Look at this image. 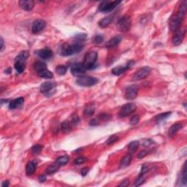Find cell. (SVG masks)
<instances>
[{"label":"cell","instance_id":"1","mask_svg":"<svg viewBox=\"0 0 187 187\" xmlns=\"http://www.w3.org/2000/svg\"><path fill=\"white\" fill-rule=\"evenodd\" d=\"M84 41L76 40L72 44H65L61 48L60 54L64 56H68L74 55L76 54H78L84 49V45L83 43Z\"/></svg>","mask_w":187,"mask_h":187},{"label":"cell","instance_id":"2","mask_svg":"<svg viewBox=\"0 0 187 187\" xmlns=\"http://www.w3.org/2000/svg\"><path fill=\"white\" fill-rule=\"evenodd\" d=\"M186 4L187 3L186 1H182L178 13H177L175 16L172 17V18H171L170 22V28L171 31L175 32L176 30H178V29L180 28V23L183 21V18H184L185 13H186Z\"/></svg>","mask_w":187,"mask_h":187},{"label":"cell","instance_id":"3","mask_svg":"<svg viewBox=\"0 0 187 187\" xmlns=\"http://www.w3.org/2000/svg\"><path fill=\"white\" fill-rule=\"evenodd\" d=\"M29 56V53L24 51L21 52L15 59V70L18 73H22L26 69V61Z\"/></svg>","mask_w":187,"mask_h":187},{"label":"cell","instance_id":"4","mask_svg":"<svg viewBox=\"0 0 187 187\" xmlns=\"http://www.w3.org/2000/svg\"><path fill=\"white\" fill-rule=\"evenodd\" d=\"M97 51H90L88 54H86L84 56V62L83 65L88 70H93L96 67V62L97 60Z\"/></svg>","mask_w":187,"mask_h":187},{"label":"cell","instance_id":"5","mask_svg":"<svg viewBox=\"0 0 187 187\" xmlns=\"http://www.w3.org/2000/svg\"><path fill=\"white\" fill-rule=\"evenodd\" d=\"M98 83V79L91 76H80L77 79L76 84L81 86H92L96 85Z\"/></svg>","mask_w":187,"mask_h":187},{"label":"cell","instance_id":"6","mask_svg":"<svg viewBox=\"0 0 187 187\" xmlns=\"http://www.w3.org/2000/svg\"><path fill=\"white\" fill-rule=\"evenodd\" d=\"M121 2V1H104L100 4L99 10L102 12H110L116 8Z\"/></svg>","mask_w":187,"mask_h":187},{"label":"cell","instance_id":"7","mask_svg":"<svg viewBox=\"0 0 187 187\" xmlns=\"http://www.w3.org/2000/svg\"><path fill=\"white\" fill-rule=\"evenodd\" d=\"M132 21L129 15H124L119 19L117 23V28L120 32H127L129 30Z\"/></svg>","mask_w":187,"mask_h":187},{"label":"cell","instance_id":"8","mask_svg":"<svg viewBox=\"0 0 187 187\" xmlns=\"http://www.w3.org/2000/svg\"><path fill=\"white\" fill-rule=\"evenodd\" d=\"M151 71V68L148 67H143L139 69L136 73L134 74L133 77H132V80L137 81L145 79V78H146L147 77L149 76Z\"/></svg>","mask_w":187,"mask_h":187},{"label":"cell","instance_id":"9","mask_svg":"<svg viewBox=\"0 0 187 187\" xmlns=\"http://www.w3.org/2000/svg\"><path fill=\"white\" fill-rule=\"evenodd\" d=\"M136 109V105L134 103H128L124 105L119 111V116L121 118L126 117L133 113Z\"/></svg>","mask_w":187,"mask_h":187},{"label":"cell","instance_id":"10","mask_svg":"<svg viewBox=\"0 0 187 187\" xmlns=\"http://www.w3.org/2000/svg\"><path fill=\"white\" fill-rule=\"evenodd\" d=\"M185 33H186V30L184 28H179L178 30H176L172 40V45L175 46L179 45L184 38Z\"/></svg>","mask_w":187,"mask_h":187},{"label":"cell","instance_id":"11","mask_svg":"<svg viewBox=\"0 0 187 187\" xmlns=\"http://www.w3.org/2000/svg\"><path fill=\"white\" fill-rule=\"evenodd\" d=\"M138 86L137 85H131L126 89L125 98L128 100H135L137 96Z\"/></svg>","mask_w":187,"mask_h":187},{"label":"cell","instance_id":"12","mask_svg":"<svg viewBox=\"0 0 187 187\" xmlns=\"http://www.w3.org/2000/svg\"><path fill=\"white\" fill-rule=\"evenodd\" d=\"M70 70H71V73L73 76H81V75L86 73L87 69L84 67L83 63H76L72 65Z\"/></svg>","mask_w":187,"mask_h":187},{"label":"cell","instance_id":"13","mask_svg":"<svg viewBox=\"0 0 187 187\" xmlns=\"http://www.w3.org/2000/svg\"><path fill=\"white\" fill-rule=\"evenodd\" d=\"M134 64H135V62H134V61H129L125 66H118L113 68V70H112V73H113L114 76H119L120 75L125 73V72L129 70V69H130L131 67H132Z\"/></svg>","mask_w":187,"mask_h":187},{"label":"cell","instance_id":"14","mask_svg":"<svg viewBox=\"0 0 187 187\" xmlns=\"http://www.w3.org/2000/svg\"><path fill=\"white\" fill-rule=\"evenodd\" d=\"M45 26L46 23L45 21L38 19L33 23L32 26V32L33 34H38V33L43 31V29L45 28Z\"/></svg>","mask_w":187,"mask_h":187},{"label":"cell","instance_id":"15","mask_svg":"<svg viewBox=\"0 0 187 187\" xmlns=\"http://www.w3.org/2000/svg\"><path fill=\"white\" fill-rule=\"evenodd\" d=\"M56 84L54 82H45L40 86V92L47 94L51 93L53 90H55Z\"/></svg>","mask_w":187,"mask_h":187},{"label":"cell","instance_id":"16","mask_svg":"<svg viewBox=\"0 0 187 187\" xmlns=\"http://www.w3.org/2000/svg\"><path fill=\"white\" fill-rule=\"evenodd\" d=\"M36 54L44 60L50 59L53 56V53L49 48H43L41 50H38L36 51Z\"/></svg>","mask_w":187,"mask_h":187},{"label":"cell","instance_id":"17","mask_svg":"<svg viewBox=\"0 0 187 187\" xmlns=\"http://www.w3.org/2000/svg\"><path fill=\"white\" fill-rule=\"evenodd\" d=\"M19 6L26 11H31L34 8V1L32 0H21L19 1Z\"/></svg>","mask_w":187,"mask_h":187},{"label":"cell","instance_id":"18","mask_svg":"<svg viewBox=\"0 0 187 187\" xmlns=\"http://www.w3.org/2000/svg\"><path fill=\"white\" fill-rule=\"evenodd\" d=\"M23 103H24V99L23 97H19L10 102L9 108L11 110L17 109V108H21L23 105Z\"/></svg>","mask_w":187,"mask_h":187},{"label":"cell","instance_id":"19","mask_svg":"<svg viewBox=\"0 0 187 187\" xmlns=\"http://www.w3.org/2000/svg\"><path fill=\"white\" fill-rule=\"evenodd\" d=\"M37 167V162L36 160L31 161V162H28L26 167V172L27 175H31L36 170Z\"/></svg>","mask_w":187,"mask_h":187},{"label":"cell","instance_id":"20","mask_svg":"<svg viewBox=\"0 0 187 187\" xmlns=\"http://www.w3.org/2000/svg\"><path fill=\"white\" fill-rule=\"evenodd\" d=\"M122 40V37L120 36V35H117V36L113 37L112 39L110 40L108 43L105 44V47L108 48H113L115 46L118 45L119 44L120 42Z\"/></svg>","mask_w":187,"mask_h":187},{"label":"cell","instance_id":"21","mask_svg":"<svg viewBox=\"0 0 187 187\" xmlns=\"http://www.w3.org/2000/svg\"><path fill=\"white\" fill-rule=\"evenodd\" d=\"M132 156L131 153H128V154L124 156V157L121 159V162H120V167L121 168H124V167H127L130 164L131 162H132Z\"/></svg>","mask_w":187,"mask_h":187},{"label":"cell","instance_id":"22","mask_svg":"<svg viewBox=\"0 0 187 187\" xmlns=\"http://www.w3.org/2000/svg\"><path fill=\"white\" fill-rule=\"evenodd\" d=\"M183 127V124H180V123H177V124H174L173 125H172L169 129L168 132V135L170 137H173L177 132L180 130L181 128Z\"/></svg>","mask_w":187,"mask_h":187},{"label":"cell","instance_id":"23","mask_svg":"<svg viewBox=\"0 0 187 187\" xmlns=\"http://www.w3.org/2000/svg\"><path fill=\"white\" fill-rule=\"evenodd\" d=\"M113 16H107L102 18L100 22H99V26L102 28H105V27L108 26L113 21Z\"/></svg>","mask_w":187,"mask_h":187},{"label":"cell","instance_id":"24","mask_svg":"<svg viewBox=\"0 0 187 187\" xmlns=\"http://www.w3.org/2000/svg\"><path fill=\"white\" fill-rule=\"evenodd\" d=\"M139 145H140V143L139 141H132L129 143L128 145V151H129V153H134L136 152L137 150L138 149Z\"/></svg>","mask_w":187,"mask_h":187},{"label":"cell","instance_id":"25","mask_svg":"<svg viewBox=\"0 0 187 187\" xmlns=\"http://www.w3.org/2000/svg\"><path fill=\"white\" fill-rule=\"evenodd\" d=\"M34 69L35 71L38 73H40V72L47 69V65H46L44 62L37 61V62H36L34 64Z\"/></svg>","mask_w":187,"mask_h":187},{"label":"cell","instance_id":"26","mask_svg":"<svg viewBox=\"0 0 187 187\" xmlns=\"http://www.w3.org/2000/svg\"><path fill=\"white\" fill-rule=\"evenodd\" d=\"M37 74H38V76L40 77V78H45V79H51V78H53V77H54V74H53V73H51V71H49L48 69H45V70L40 72V73H38Z\"/></svg>","mask_w":187,"mask_h":187},{"label":"cell","instance_id":"27","mask_svg":"<svg viewBox=\"0 0 187 187\" xmlns=\"http://www.w3.org/2000/svg\"><path fill=\"white\" fill-rule=\"evenodd\" d=\"M59 166L55 162L54 164H51L50 166H48V167L46 168L45 172L47 175H52V174L55 173V172L59 170Z\"/></svg>","mask_w":187,"mask_h":187},{"label":"cell","instance_id":"28","mask_svg":"<svg viewBox=\"0 0 187 187\" xmlns=\"http://www.w3.org/2000/svg\"><path fill=\"white\" fill-rule=\"evenodd\" d=\"M68 162H69V156L65 155V156H59V158H57V159L56 160L55 162L56 163L59 167H61V166L66 165V164L68 163Z\"/></svg>","mask_w":187,"mask_h":187},{"label":"cell","instance_id":"29","mask_svg":"<svg viewBox=\"0 0 187 187\" xmlns=\"http://www.w3.org/2000/svg\"><path fill=\"white\" fill-rule=\"evenodd\" d=\"M171 115V112H167V113H161V114H159L158 116H155L154 118V121L156 123H159L160 121H163V120L167 119Z\"/></svg>","mask_w":187,"mask_h":187},{"label":"cell","instance_id":"30","mask_svg":"<svg viewBox=\"0 0 187 187\" xmlns=\"http://www.w3.org/2000/svg\"><path fill=\"white\" fill-rule=\"evenodd\" d=\"M94 111H95V108H94V105H88L85 108V110H84V116H86V117L92 116L94 113Z\"/></svg>","mask_w":187,"mask_h":187},{"label":"cell","instance_id":"31","mask_svg":"<svg viewBox=\"0 0 187 187\" xmlns=\"http://www.w3.org/2000/svg\"><path fill=\"white\" fill-rule=\"evenodd\" d=\"M61 129H62L63 133H67V132H70V130H71V125H70V123L67 121H64V122H62V124H61Z\"/></svg>","mask_w":187,"mask_h":187},{"label":"cell","instance_id":"32","mask_svg":"<svg viewBox=\"0 0 187 187\" xmlns=\"http://www.w3.org/2000/svg\"><path fill=\"white\" fill-rule=\"evenodd\" d=\"M67 71V67L66 66H64V65H59V66L56 67V72L59 76H64V75H65Z\"/></svg>","mask_w":187,"mask_h":187},{"label":"cell","instance_id":"33","mask_svg":"<svg viewBox=\"0 0 187 187\" xmlns=\"http://www.w3.org/2000/svg\"><path fill=\"white\" fill-rule=\"evenodd\" d=\"M43 148V145H39V144L34 145H33L32 148V153L34 155H37V154H39L41 151H42Z\"/></svg>","mask_w":187,"mask_h":187},{"label":"cell","instance_id":"34","mask_svg":"<svg viewBox=\"0 0 187 187\" xmlns=\"http://www.w3.org/2000/svg\"><path fill=\"white\" fill-rule=\"evenodd\" d=\"M145 175H141V174H140L139 176L137 178L136 180L135 181L134 186H140V185H142L145 182Z\"/></svg>","mask_w":187,"mask_h":187},{"label":"cell","instance_id":"35","mask_svg":"<svg viewBox=\"0 0 187 187\" xmlns=\"http://www.w3.org/2000/svg\"><path fill=\"white\" fill-rule=\"evenodd\" d=\"M119 139V137L116 135H112L111 137H110L108 139L106 142V144L107 145H112L114 143H116V141H118Z\"/></svg>","mask_w":187,"mask_h":187},{"label":"cell","instance_id":"36","mask_svg":"<svg viewBox=\"0 0 187 187\" xmlns=\"http://www.w3.org/2000/svg\"><path fill=\"white\" fill-rule=\"evenodd\" d=\"M181 181L184 186L186 185V164L183 166V171L181 172Z\"/></svg>","mask_w":187,"mask_h":187},{"label":"cell","instance_id":"37","mask_svg":"<svg viewBox=\"0 0 187 187\" xmlns=\"http://www.w3.org/2000/svg\"><path fill=\"white\" fill-rule=\"evenodd\" d=\"M71 123L73 125H77L79 123V116L77 113H73L71 116Z\"/></svg>","mask_w":187,"mask_h":187},{"label":"cell","instance_id":"38","mask_svg":"<svg viewBox=\"0 0 187 187\" xmlns=\"http://www.w3.org/2000/svg\"><path fill=\"white\" fill-rule=\"evenodd\" d=\"M104 40V38L102 35L100 34H97L96 35L95 37H94V42L96 43V44H100L103 42Z\"/></svg>","mask_w":187,"mask_h":187},{"label":"cell","instance_id":"39","mask_svg":"<svg viewBox=\"0 0 187 187\" xmlns=\"http://www.w3.org/2000/svg\"><path fill=\"white\" fill-rule=\"evenodd\" d=\"M139 120H140V117H139L138 115H135V116H133L131 118L130 124L132 125H135V124H137L139 122Z\"/></svg>","mask_w":187,"mask_h":187},{"label":"cell","instance_id":"40","mask_svg":"<svg viewBox=\"0 0 187 187\" xmlns=\"http://www.w3.org/2000/svg\"><path fill=\"white\" fill-rule=\"evenodd\" d=\"M149 151H148V150H143V151H140V153H138V155H137V158L138 159H143V158H144L145 156H147V155L149 153Z\"/></svg>","mask_w":187,"mask_h":187},{"label":"cell","instance_id":"41","mask_svg":"<svg viewBox=\"0 0 187 187\" xmlns=\"http://www.w3.org/2000/svg\"><path fill=\"white\" fill-rule=\"evenodd\" d=\"M86 161V157H78V159H76V160L74 161V164H77V165H78V164H84V162H85Z\"/></svg>","mask_w":187,"mask_h":187},{"label":"cell","instance_id":"42","mask_svg":"<svg viewBox=\"0 0 187 187\" xmlns=\"http://www.w3.org/2000/svg\"><path fill=\"white\" fill-rule=\"evenodd\" d=\"M152 143H153V141L152 140H151V139H146V140H143L142 145L144 147H148L152 144Z\"/></svg>","mask_w":187,"mask_h":187},{"label":"cell","instance_id":"43","mask_svg":"<svg viewBox=\"0 0 187 187\" xmlns=\"http://www.w3.org/2000/svg\"><path fill=\"white\" fill-rule=\"evenodd\" d=\"M99 117H100L102 120H103V121H108V120L111 119V116H110V115L107 114V113H102V114H100V116H99Z\"/></svg>","mask_w":187,"mask_h":187},{"label":"cell","instance_id":"44","mask_svg":"<svg viewBox=\"0 0 187 187\" xmlns=\"http://www.w3.org/2000/svg\"><path fill=\"white\" fill-rule=\"evenodd\" d=\"M129 179H125V180H123V181L121 182V183H120V184L119 185V186H120V187H121V186L125 187V186H129Z\"/></svg>","mask_w":187,"mask_h":187},{"label":"cell","instance_id":"45","mask_svg":"<svg viewBox=\"0 0 187 187\" xmlns=\"http://www.w3.org/2000/svg\"><path fill=\"white\" fill-rule=\"evenodd\" d=\"M148 166H146V165H145V164H144V165H143V167H142L140 174H141V175H145V174H146V172H148Z\"/></svg>","mask_w":187,"mask_h":187},{"label":"cell","instance_id":"46","mask_svg":"<svg viewBox=\"0 0 187 187\" xmlns=\"http://www.w3.org/2000/svg\"><path fill=\"white\" fill-rule=\"evenodd\" d=\"M99 124H100V121H99V120L97 118H95V119H93L92 120V121H90V124L92 126H97V125H99Z\"/></svg>","mask_w":187,"mask_h":187},{"label":"cell","instance_id":"47","mask_svg":"<svg viewBox=\"0 0 187 187\" xmlns=\"http://www.w3.org/2000/svg\"><path fill=\"white\" fill-rule=\"evenodd\" d=\"M89 170V167H84V168L81 170V175H82V176H86V175H87Z\"/></svg>","mask_w":187,"mask_h":187},{"label":"cell","instance_id":"48","mask_svg":"<svg viewBox=\"0 0 187 187\" xmlns=\"http://www.w3.org/2000/svg\"><path fill=\"white\" fill-rule=\"evenodd\" d=\"M38 180H39L40 182H41V183H43V182L45 181L46 180V176L45 175H40L39 176V178H38Z\"/></svg>","mask_w":187,"mask_h":187},{"label":"cell","instance_id":"49","mask_svg":"<svg viewBox=\"0 0 187 187\" xmlns=\"http://www.w3.org/2000/svg\"><path fill=\"white\" fill-rule=\"evenodd\" d=\"M10 185V183L8 180H4V181L2 182V183H1V186L2 187H7L8 186Z\"/></svg>","mask_w":187,"mask_h":187},{"label":"cell","instance_id":"50","mask_svg":"<svg viewBox=\"0 0 187 187\" xmlns=\"http://www.w3.org/2000/svg\"><path fill=\"white\" fill-rule=\"evenodd\" d=\"M4 48V40L2 37H1V51L2 52Z\"/></svg>","mask_w":187,"mask_h":187},{"label":"cell","instance_id":"51","mask_svg":"<svg viewBox=\"0 0 187 187\" xmlns=\"http://www.w3.org/2000/svg\"><path fill=\"white\" fill-rule=\"evenodd\" d=\"M11 72H12V70H11V68H8V69H7V70H5L4 73H7V74H10Z\"/></svg>","mask_w":187,"mask_h":187}]
</instances>
